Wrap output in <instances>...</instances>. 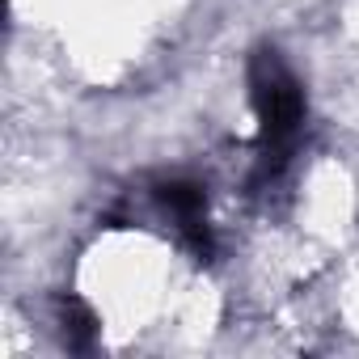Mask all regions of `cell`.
Masks as SVG:
<instances>
[{"label": "cell", "instance_id": "3957f363", "mask_svg": "<svg viewBox=\"0 0 359 359\" xmlns=\"http://www.w3.org/2000/svg\"><path fill=\"white\" fill-rule=\"evenodd\" d=\"M60 330H64V342H68V351H93V342H97V317H93V309L85 304V300H76V296H64L60 300Z\"/></svg>", "mask_w": 359, "mask_h": 359}, {"label": "cell", "instance_id": "7a4b0ae2", "mask_svg": "<svg viewBox=\"0 0 359 359\" xmlns=\"http://www.w3.org/2000/svg\"><path fill=\"white\" fill-rule=\"evenodd\" d=\"M156 203L169 212L177 237H182V245L208 262L212 258V229H208V195L199 182H191V177H165V182H156Z\"/></svg>", "mask_w": 359, "mask_h": 359}, {"label": "cell", "instance_id": "6da1fadb", "mask_svg": "<svg viewBox=\"0 0 359 359\" xmlns=\"http://www.w3.org/2000/svg\"><path fill=\"white\" fill-rule=\"evenodd\" d=\"M250 106L258 118V182H262L292 161L309 110L296 72L275 47H258L250 55Z\"/></svg>", "mask_w": 359, "mask_h": 359}]
</instances>
